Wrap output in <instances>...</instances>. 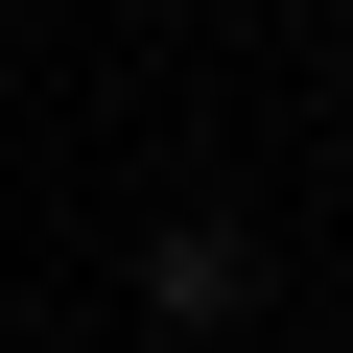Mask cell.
<instances>
[{"label":"cell","mask_w":353,"mask_h":353,"mask_svg":"<svg viewBox=\"0 0 353 353\" xmlns=\"http://www.w3.org/2000/svg\"><path fill=\"white\" fill-rule=\"evenodd\" d=\"M141 283H165V330H236V283H259V236H236V212H189V236H141Z\"/></svg>","instance_id":"1"}]
</instances>
